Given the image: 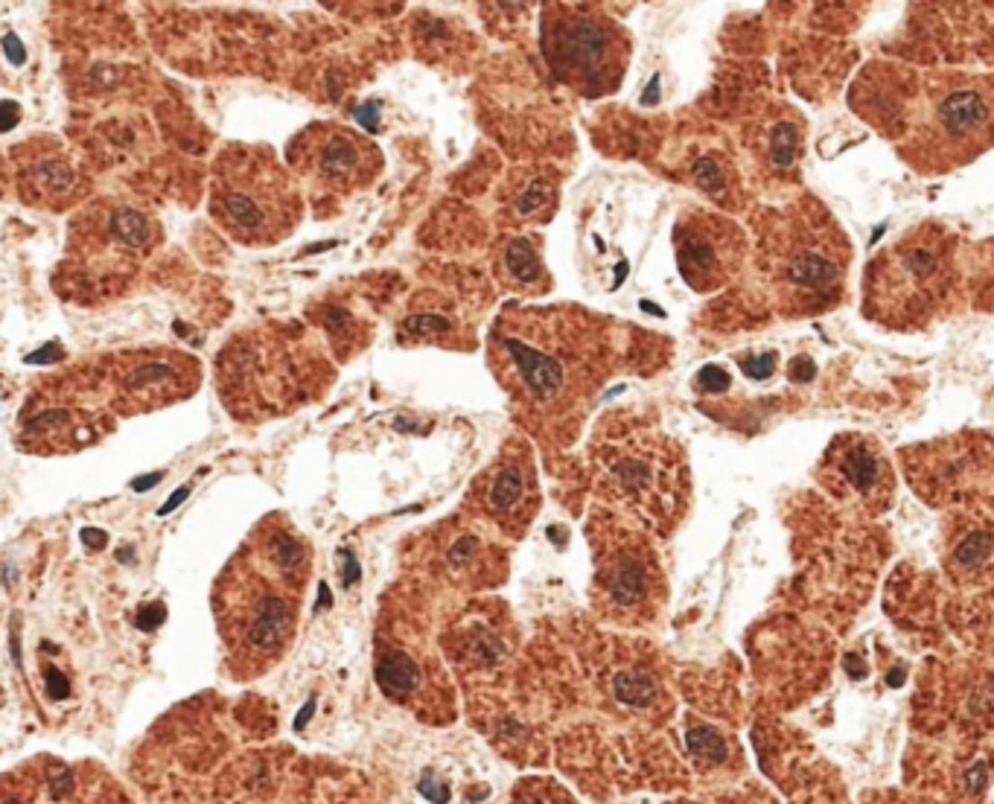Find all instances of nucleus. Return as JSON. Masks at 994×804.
I'll return each mask as SVG.
<instances>
[{"label": "nucleus", "instance_id": "nucleus-16", "mask_svg": "<svg viewBox=\"0 0 994 804\" xmlns=\"http://www.w3.org/2000/svg\"><path fill=\"white\" fill-rule=\"evenodd\" d=\"M560 199V181L548 169H525L508 181L505 190V213L520 225H539L555 216Z\"/></svg>", "mask_w": 994, "mask_h": 804}, {"label": "nucleus", "instance_id": "nucleus-29", "mask_svg": "<svg viewBox=\"0 0 994 804\" xmlns=\"http://www.w3.org/2000/svg\"><path fill=\"white\" fill-rule=\"evenodd\" d=\"M161 621H167V610H164L161 603L143 606L140 615H138V627L140 629H155V627H161Z\"/></svg>", "mask_w": 994, "mask_h": 804}, {"label": "nucleus", "instance_id": "nucleus-19", "mask_svg": "<svg viewBox=\"0 0 994 804\" xmlns=\"http://www.w3.org/2000/svg\"><path fill=\"white\" fill-rule=\"evenodd\" d=\"M750 146L753 152L770 164L773 169H788L796 164L800 158V146H802V122L793 111L784 105L776 114H770L767 120H761V129L750 134Z\"/></svg>", "mask_w": 994, "mask_h": 804}, {"label": "nucleus", "instance_id": "nucleus-12", "mask_svg": "<svg viewBox=\"0 0 994 804\" xmlns=\"http://www.w3.org/2000/svg\"><path fill=\"white\" fill-rule=\"evenodd\" d=\"M482 507L502 528H520L534 516L537 484L534 466L525 455H502L499 461L478 478Z\"/></svg>", "mask_w": 994, "mask_h": 804}, {"label": "nucleus", "instance_id": "nucleus-8", "mask_svg": "<svg viewBox=\"0 0 994 804\" xmlns=\"http://www.w3.org/2000/svg\"><path fill=\"white\" fill-rule=\"evenodd\" d=\"M546 65L566 88L601 100L628 77L630 39L624 27L592 6H546L539 23Z\"/></svg>", "mask_w": 994, "mask_h": 804}, {"label": "nucleus", "instance_id": "nucleus-27", "mask_svg": "<svg viewBox=\"0 0 994 804\" xmlns=\"http://www.w3.org/2000/svg\"><path fill=\"white\" fill-rule=\"evenodd\" d=\"M741 370L750 379H767L773 370H776V353H764V356H753V358H744Z\"/></svg>", "mask_w": 994, "mask_h": 804}, {"label": "nucleus", "instance_id": "nucleus-3", "mask_svg": "<svg viewBox=\"0 0 994 804\" xmlns=\"http://www.w3.org/2000/svg\"><path fill=\"white\" fill-rule=\"evenodd\" d=\"M303 542L286 528H257L216 589V615L230 673H266L294 636L298 592L306 580Z\"/></svg>", "mask_w": 994, "mask_h": 804}, {"label": "nucleus", "instance_id": "nucleus-7", "mask_svg": "<svg viewBox=\"0 0 994 804\" xmlns=\"http://www.w3.org/2000/svg\"><path fill=\"white\" fill-rule=\"evenodd\" d=\"M592 461L612 496L642 513H665L685 490L682 452L639 417H612L595 431Z\"/></svg>", "mask_w": 994, "mask_h": 804}, {"label": "nucleus", "instance_id": "nucleus-26", "mask_svg": "<svg viewBox=\"0 0 994 804\" xmlns=\"http://www.w3.org/2000/svg\"><path fill=\"white\" fill-rule=\"evenodd\" d=\"M729 385H732V376L723 367L709 365L697 374V388L700 391H727Z\"/></svg>", "mask_w": 994, "mask_h": 804}, {"label": "nucleus", "instance_id": "nucleus-28", "mask_svg": "<svg viewBox=\"0 0 994 804\" xmlns=\"http://www.w3.org/2000/svg\"><path fill=\"white\" fill-rule=\"evenodd\" d=\"M420 793H423L429 801H432V804H447V801H449V787H447V784H440L438 778L432 781V772H426V775L420 778Z\"/></svg>", "mask_w": 994, "mask_h": 804}, {"label": "nucleus", "instance_id": "nucleus-11", "mask_svg": "<svg viewBox=\"0 0 994 804\" xmlns=\"http://www.w3.org/2000/svg\"><path fill=\"white\" fill-rule=\"evenodd\" d=\"M659 568L645 542L621 537L616 548L601 554L598 595L616 615H647L656 601Z\"/></svg>", "mask_w": 994, "mask_h": 804}, {"label": "nucleus", "instance_id": "nucleus-22", "mask_svg": "<svg viewBox=\"0 0 994 804\" xmlns=\"http://www.w3.org/2000/svg\"><path fill=\"white\" fill-rule=\"evenodd\" d=\"M612 694H616V700L624 702V705L645 709V705H650L656 700L659 685H656L654 673L645 671V667H628V671H621L616 679H612Z\"/></svg>", "mask_w": 994, "mask_h": 804}, {"label": "nucleus", "instance_id": "nucleus-9", "mask_svg": "<svg viewBox=\"0 0 994 804\" xmlns=\"http://www.w3.org/2000/svg\"><path fill=\"white\" fill-rule=\"evenodd\" d=\"M673 257L685 286L711 294L741 275L746 263V233L738 221L709 207L682 210L673 225Z\"/></svg>", "mask_w": 994, "mask_h": 804}, {"label": "nucleus", "instance_id": "nucleus-32", "mask_svg": "<svg viewBox=\"0 0 994 804\" xmlns=\"http://www.w3.org/2000/svg\"><path fill=\"white\" fill-rule=\"evenodd\" d=\"M4 50H6V56H9L12 65H23V59H27V50H23V47H21L18 35H12V32L4 39Z\"/></svg>", "mask_w": 994, "mask_h": 804}, {"label": "nucleus", "instance_id": "nucleus-15", "mask_svg": "<svg viewBox=\"0 0 994 804\" xmlns=\"http://www.w3.org/2000/svg\"><path fill=\"white\" fill-rule=\"evenodd\" d=\"M190 370H195V362L181 358L178 365L167 362V358H152V362H140L126 367L122 376V402L131 408H155L164 402H173L193 391V382L187 379Z\"/></svg>", "mask_w": 994, "mask_h": 804}, {"label": "nucleus", "instance_id": "nucleus-10", "mask_svg": "<svg viewBox=\"0 0 994 804\" xmlns=\"http://www.w3.org/2000/svg\"><path fill=\"white\" fill-rule=\"evenodd\" d=\"M289 164L315 193L350 195L379 176L383 155L359 131L336 122H315L292 140Z\"/></svg>", "mask_w": 994, "mask_h": 804}, {"label": "nucleus", "instance_id": "nucleus-34", "mask_svg": "<svg viewBox=\"0 0 994 804\" xmlns=\"http://www.w3.org/2000/svg\"><path fill=\"white\" fill-rule=\"evenodd\" d=\"M82 542H85V546H88V548H103L105 546V542H108V537L103 534V530H94V528H82Z\"/></svg>", "mask_w": 994, "mask_h": 804}, {"label": "nucleus", "instance_id": "nucleus-14", "mask_svg": "<svg viewBox=\"0 0 994 804\" xmlns=\"http://www.w3.org/2000/svg\"><path fill=\"white\" fill-rule=\"evenodd\" d=\"M493 271L508 292L528 294V298L548 294L555 286L546 268L539 239L531 233H511V237L502 239L493 257Z\"/></svg>", "mask_w": 994, "mask_h": 804}, {"label": "nucleus", "instance_id": "nucleus-5", "mask_svg": "<svg viewBox=\"0 0 994 804\" xmlns=\"http://www.w3.org/2000/svg\"><path fill=\"white\" fill-rule=\"evenodd\" d=\"M960 280V242L936 221L913 225L869 259L863 315L895 332L922 330L948 303Z\"/></svg>", "mask_w": 994, "mask_h": 804}, {"label": "nucleus", "instance_id": "nucleus-35", "mask_svg": "<svg viewBox=\"0 0 994 804\" xmlns=\"http://www.w3.org/2000/svg\"><path fill=\"white\" fill-rule=\"evenodd\" d=\"M187 496H190V487H178V490L173 492V499H169V501H167V504L161 507V510H158V516H167V513H173L176 507H178V504H181L184 499H187Z\"/></svg>", "mask_w": 994, "mask_h": 804}, {"label": "nucleus", "instance_id": "nucleus-36", "mask_svg": "<svg viewBox=\"0 0 994 804\" xmlns=\"http://www.w3.org/2000/svg\"><path fill=\"white\" fill-rule=\"evenodd\" d=\"M164 478V473H152V475H140L138 481H134V484H131V490H138V492H143V490H152L155 484H158V481H161Z\"/></svg>", "mask_w": 994, "mask_h": 804}, {"label": "nucleus", "instance_id": "nucleus-38", "mask_svg": "<svg viewBox=\"0 0 994 804\" xmlns=\"http://www.w3.org/2000/svg\"><path fill=\"white\" fill-rule=\"evenodd\" d=\"M44 358H61V350H53V353H50V348H44L41 353L30 356L27 362H32V365H35V362H44Z\"/></svg>", "mask_w": 994, "mask_h": 804}, {"label": "nucleus", "instance_id": "nucleus-13", "mask_svg": "<svg viewBox=\"0 0 994 804\" xmlns=\"http://www.w3.org/2000/svg\"><path fill=\"white\" fill-rule=\"evenodd\" d=\"M826 466L831 469L834 484L861 499H875L892 484L887 455L866 435H843L834 440L826 455Z\"/></svg>", "mask_w": 994, "mask_h": 804}, {"label": "nucleus", "instance_id": "nucleus-1", "mask_svg": "<svg viewBox=\"0 0 994 804\" xmlns=\"http://www.w3.org/2000/svg\"><path fill=\"white\" fill-rule=\"evenodd\" d=\"M487 362L537 435H574L616 367V341L586 309L511 306L487 336Z\"/></svg>", "mask_w": 994, "mask_h": 804}, {"label": "nucleus", "instance_id": "nucleus-21", "mask_svg": "<svg viewBox=\"0 0 994 804\" xmlns=\"http://www.w3.org/2000/svg\"><path fill=\"white\" fill-rule=\"evenodd\" d=\"M376 682L388 697L402 700L417 688V682H420V667H417V662L406 650L385 647V650H379V659H376Z\"/></svg>", "mask_w": 994, "mask_h": 804}, {"label": "nucleus", "instance_id": "nucleus-37", "mask_svg": "<svg viewBox=\"0 0 994 804\" xmlns=\"http://www.w3.org/2000/svg\"><path fill=\"white\" fill-rule=\"evenodd\" d=\"M312 709H315V700H310V702H306L303 709H301L298 720H294V732H301V728L306 726V720H310V717H312Z\"/></svg>", "mask_w": 994, "mask_h": 804}, {"label": "nucleus", "instance_id": "nucleus-31", "mask_svg": "<svg viewBox=\"0 0 994 804\" xmlns=\"http://www.w3.org/2000/svg\"><path fill=\"white\" fill-rule=\"evenodd\" d=\"M47 688H50V694L56 700H65L68 697V679L61 676L56 667H50V671H47Z\"/></svg>", "mask_w": 994, "mask_h": 804}, {"label": "nucleus", "instance_id": "nucleus-6", "mask_svg": "<svg viewBox=\"0 0 994 804\" xmlns=\"http://www.w3.org/2000/svg\"><path fill=\"white\" fill-rule=\"evenodd\" d=\"M211 216L242 245H275L298 225L301 195L272 152L234 143L216 160Z\"/></svg>", "mask_w": 994, "mask_h": 804}, {"label": "nucleus", "instance_id": "nucleus-17", "mask_svg": "<svg viewBox=\"0 0 994 804\" xmlns=\"http://www.w3.org/2000/svg\"><path fill=\"white\" fill-rule=\"evenodd\" d=\"M77 184H79L77 169H73V164L61 152L56 155L35 152L21 167V193L32 204L65 202L77 190Z\"/></svg>", "mask_w": 994, "mask_h": 804}, {"label": "nucleus", "instance_id": "nucleus-4", "mask_svg": "<svg viewBox=\"0 0 994 804\" xmlns=\"http://www.w3.org/2000/svg\"><path fill=\"white\" fill-rule=\"evenodd\" d=\"M852 245L817 199H800L758 216L755 266L767 301L784 318L834 309L845 294Z\"/></svg>", "mask_w": 994, "mask_h": 804}, {"label": "nucleus", "instance_id": "nucleus-18", "mask_svg": "<svg viewBox=\"0 0 994 804\" xmlns=\"http://www.w3.org/2000/svg\"><path fill=\"white\" fill-rule=\"evenodd\" d=\"M402 336L429 344H449L458 348V339H470L467 318H461L458 306L444 298H426L417 309L402 318Z\"/></svg>", "mask_w": 994, "mask_h": 804}, {"label": "nucleus", "instance_id": "nucleus-2", "mask_svg": "<svg viewBox=\"0 0 994 804\" xmlns=\"http://www.w3.org/2000/svg\"><path fill=\"white\" fill-rule=\"evenodd\" d=\"M852 105L922 176L960 169L991 146L994 85L989 73L916 70L878 61L861 73Z\"/></svg>", "mask_w": 994, "mask_h": 804}, {"label": "nucleus", "instance_id": "nucleus-30", "mask_svg": "<svg viewBox=\"0 0 994 804\" xmlns=\"http://www.w3.org/2000/svg\"><path fill=\"white\" fill-rule=\"evenodd\" d=\"M21 120L18 103H0V131H12Z\"/></svg>", "mask_w": 994, "mask_h": 804}, {"label": "nucleus", "instance_id": "nucleus-24", "mask_svg": "<svg viewBox=\"0 0 994 804\" xmlns=\"http://www.w3.org/2000/svg\"><path fill=\"white\" fill-rule=\"evenodd\" d=\"M482 551H484V546L475 534H458L447 548V563H449L452 572L461 574V572H467L473 563H478Z\"/></svg>", "mask_w": 994, "mask_h": 804}, {"label": "nucleus", "instance_id": "nucleus-23", "mask_svg": "<svg viewBox=\"0 0 994 804\" xmlns=\"http://www.w3.org/2000/svg\"><path fill=\"white\" fill-rule=\"evenodd\" d=\"M685 744H689V752L694 758H700V761H709V763L727 761V740H723L711 726H694Z\"/></svg>", "mask_w": 994, "mask_h": 804}, {"label": "nucleus", "instance_id": "nucleus-33", "mask_svg": "<svg viewBox=\"0 0 994 804\" xmlns=\"http://www.w3.org/2000/svg\"><path fill=\"white\" fill-rule=\"evenodd\" d=\"M965 781H968V790H974V793H980V790L986 787V763H983V761L974 763V770L968 772Z\"/></svg>", "mask_w": 994, "mask_h": 804}, {"label": "nucleus", "instance_id": "nucleus-20", "mask_svg": "<svg viewBox=\"0 0 994 804\" xmlns=\"http://www.w3.org/2000/svg\"><path fill=\"white\" fill-rule=\"evenodd\" d=\"M691 184L711 202L720 204L723 210H738L744 204V190H741V176L735 169L732 158L723 152H700L694 155L689 167Z\"/></svg>", "mask_w": 994, "mask_h": 804}, {"label": "nucleus", "instance_id": "nucleus-25", "mask_svg": "<svg viewBox=\"0 0 994 804\" xmlns=\"http://www.w3.org/2000/svg\"><path fill=\"white\" fill-rule=\"evenodd\" d=\"M991 551V537L986 534V530H977V534H971L960 548H956V560H960L965 568H974L980 565L989 556Z\"/></svg>", "mask_w": 994, "mask_h": 804}]
</instances>
